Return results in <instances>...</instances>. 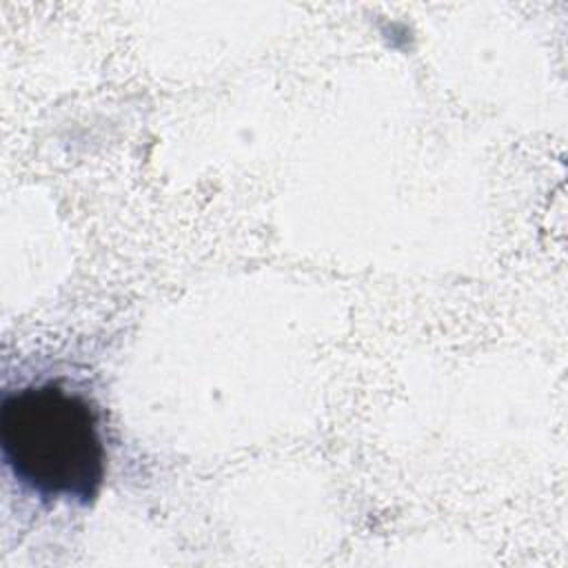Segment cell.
Segmentation results:
<instances>
[{"label":"cell","mask_w":568,"mask_h":568,"mask_svg":"<svg viewBox=\"0 0 568 568\" xmlns=\"http://www.w3.org/2000/svg\"><path fill=\"white\" fill-rule=\"evenodd\" d=\"M4 466L40 499L89 504L104 479V442L93 404L60 384L4 393L0 406Z\"/></svg>","instance_id":"6da1fadb"}]
</instances>
